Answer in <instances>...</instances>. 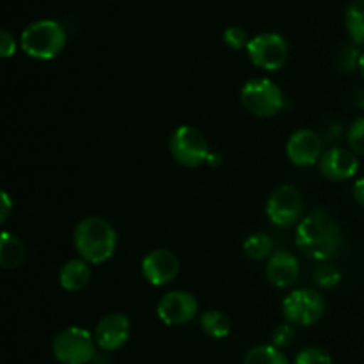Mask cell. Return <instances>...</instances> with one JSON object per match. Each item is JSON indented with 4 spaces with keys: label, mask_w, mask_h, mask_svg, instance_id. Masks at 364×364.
<instances>
[{
    "label": "cell",
    "mask_w": 364,
    "mask_h": 364,
    "mask_svg": "<svg viewBox=\"0 0 364 364\" xmlns=\"http://www.w3.org/2000/svg\"><path fill=\"white\" fill-rule=\"evenodd\" d=\"M297 247L308 258L327 262L333 258L341 245V231L334 217L327 212H315L299 223Z\"/></svg>",
    "instance_id": "obj_1"
},
{
    "label": "cell",
    "mask_w": 364,
    "mask_h": 364,
    "mask_svg": "<svg viewBox=\"0 0 364 364\" xmlns=\"http://www.w3.org/2000/svg\"><path fill=\"white\" fill-rule=\"evenodd\" d=\"M73 242L82 259L100 265L109 262L116 252L117 233L109 220L102 217H87L75 228Z\"/></svg>",
    "instance_id": "obj_2"
},
{
    "label": "cell",
    "mask_w": 364,
    "mask_h": 364,
    "mask_svg": "<svg viewBox=\"0 0 364 364\" xmlns=\"http://www.w3.org/2000/svg\"><path fill=\"white\" fill-rule=\"evenodd\" d=\"M66 45V32L59 21L39 20L21 32V50L32 59L50 60Z\"/></svg>",
    "instance_id": "obj_3"
},
{
    "label": "cell",
    "mask_w": 364,
    "mask_h": 364,
    "mask_svg": "<svg viewBox=\"0 0 364 364\" xmlns=\"http://www.w3.org/2000/svg\"><path fill=\"white\" fill-rule=\"evenodd\" d=\"M242 105L256 117H274L284 107V95L270 78H252L240 91Z\"/></svg>",
    "instance_id": "obj_4"
},
{
    "label": "cell",
    "mask_w": 364,
    "mask_h": 364,
    "mask_svg": "<svg viewBox=\"0 0 364 364\" xmlns=\"http://www.w3.org/2000/svg\"><path fill=\"white\" fill-rule=\"evenodd\" d=\"M96 340L82 327L60 331L52 343L53 358L63 364H89L96 358Z\"/></svg>",
    "instance_id": "obj_5"
},
{
    "label": "cell",
    "mask_w": 364,
    "mask_h": 364,
    "mask_svg": "<svg viewBox=\"0 0 364 364\" xmlns=\"http://www.w3.org/2000/svg\"><path fill=\"white\" fill-rule=\"evenodd\" d=\"M169 149L178 164H181L183 167H191V169L206 164L212 155L205 135L188 124L178 127L173 132L169 139Z\"/></svg>",
    "instance_id": "obj_6"
},
{
    "label": "cell",
    "mask_w": 364,
    "mask_h": 364,
    "mask_svg": "<svg viewBox=\"0 0 364 364\" xmlns=\"http://www.w3.org/2000/svg\"><path fill=\"white\" fill-rule=\"evenodd\" d=\"M323 311H326L323 297L318 291L309 288L291 291L283 302V315L291 326H313L322 318Z\"/></svg>",
    "instance_id": "obj_7"
},
{
    "label": "cell",
    "mask_w": 364,
    "mask_h": 364,
    "mask_svg": "<svg viewBox=\"0 0 364 364\" xmlns=\"http://www.w3.org/2000/svg\"><path fill=\"white\" fill-rule=\"evenodd\" d=\"M304 203L302 196L294 185H281L267 201V217L277 228H290L301 219Z\"/></svg>",
    "instance_id": "obj_8"
},
{
    "label": "cell",
    "mask_w": 364,
    "mask_h": 364,
    "mask_svg": "<svg viewBox=\"0 0 364 364\" xmlns=\"http://www.w3.org/2000/svg\"><path fill=\"white\" fill-rule=\"evenodd\" d=\"M247 53L255 66L267 71H277L287 64L288 45L283 36L265 32L249 41Z\"/></svg>",
    "instance_id": "obj_9"
},
{
    "label": "cell",
    "mask_w": 364,
    "mask_h": 364,
    "mask_svg": "<svg viewBox=\"0 0 364 364\" xmlns=\"http://www.w3.org/2000/svg\"><path fill=\"white\" fill-rule=\"evenodd\" d=\"M199 311L198 301L191 291L174 290L164 295L156 304V315L166 326H185Z\"/></svg>",
    "instance_id": "obj_10"
},
{
    "label": "cell",
    "mask_w": 364,
    "mask_h": 364,
    "mask_svg": "<svg viewBox=\"0 0 364 364\" xmlns=\"http://www.w3.org/2000/svg\"><path fill=\"white\" fill-rule=\"evenodd\" d=\"M141 270L144 279L153 287H164V284L174 281L180 270V262L176 255L167 249H155L142 259Z\"/></svg>",
    "instance_id": "obj_11"
},
{
    "label": "cell",
    "mask_w": 364,
    "mask_h": 364,
    "mask_svg": "<svg viewBox=\"0 0 364 364\" xmlns=\"http://www.w3.org/2000/svg\"><path fill=\"white\" fill-rule=\"evenodd\" d=\"M287 155L291 164L299 167H309L322 159V139L316 132L302 128L294 132L287 142Z\"/></svg>",
    "instance_id": "obj_12"
},
{
    "label": "cell",
    "mask_w": 364,
    "mask_h": 364,
    "mask_svg": "<svg viewBox=\"0 0 364 364\" xmlns=\"http://www.w3.org/2000/svg\"><path fill=\"white\" fill-rule=\"evenodd\" d=\"M130 320L123 313H109L98 322L95 340L102 350L112 352L123 347L130 338Z\"/></svg>",
    "instance_id": "obj_13"
},
{
    "label": "cell",
    "mask_w": 364,
    "mask_h": 364,
    "mask_svg": "<svg viewBox=\"0 0 364 364\" xmlns=\"http://www.w3.org/2000/svg\"><path fill=\"white\" fill-rule=\"evenodd\" d=\"M359 160L354 151L343 148H331L320 159V173L331 181H345L355 176Z\"/></svg>",
    "instance_id": "obj_14"
},
{
    "label": "cell",
    "mask_w": 364,
    "mask_h": 364,
    "mask_svg": "<svg viewBox=\"0 0 364 364\" xmlns=\"http://www.w3.org/2000/svg\"><path fill=\"white\" fill-rule=\"evenodd\" d=\"M299 259L288 251H277L267 262L265 276L276 288H288L299 279Z\"/></svg>",
    "instance_id": "obj_15"
},
{
    "label": "cell",
    "mask_w": 364,
    "mask_h": 364,
    "mask_svg": "<svg viewBox=\"0 0 364 364\" xmlns=\"http://www.w3.org/2000/svg\"><path fill=\"white\" fill-rule=\"evenodd\" d=\"M91 281V269L85 259H70L59 272V283L66 291H80Z\"/></svg>",
    "instance_id": "obj_16"
},
{
    "label": "cell",
    "mask_w": 364,
    "mask_h": 364,
    "mask_svg": "<svg viewBox=\"0 0 364 364\" xmlns=\"http://www.w3.org/2000/svg\"><path fill=\"white\" fill-rule=\"evenodd\" d=\"M25 262V245L14 235L4 231L0 237V265L6 270H14Z\"/></svg>",
    "instance_id": "obj_17"
},
{
    "label": "cell",
    "mask_w": 364,
    "mask_h": 364,
    "mask_svg": "<svg viewBox=\"0 0 364 364\" xmlns=\"http://www.w3.org/2000/svg\"><path fill=\"white\" fill-rule=\"evenodd\" d=\"M199 326H201L203 333L213 340H223V338L230 336L231 333V320L228 315L217 309H210L199 316Z\"/></svg>",
    "instance_id": "obj_18"
},
{
    "label": "cell",
    "mask_w": 364,
    "mask_h": 364,
    "mask_svg": "<svg viewBox=\"0 0 364 364\" xmlns=\"http://www.w3.org/2000/svg\"><path fill=\"white\" fill-rule=\"evenodd\" d=\"M345 21L352 41L364 46V0H355L348 6Z\"/></svg>",
    "instance_id": "obj_19"
},
{
    "label": "cell",
    "mask_w": 364,
    "mask_h": 364,
    "mask_svg": "<svg viewBox=\"0 0 364 364\" xmlns=\"http://www.w3.org/2000/svg\"><path fill=\"white\" fill-rule=\"evenodd\" d=\"M274 244L270 240L269 235L265 233H252L244 242V252L247 258L255 259V262H262V259H269L274 255Z\"/></svg>",
    "instance_id": "obj_20"
},
{
    "label": "cell",
    "mask_w": 364,
    "mask_h": 364,
    "mask_svg": "<svg viewBox=\"0 0 364 364\" xmlns=\"http://www.w3.org/2000/svg\"><path fill=\"white\" fill-rule=\"evenodd\" d=\"M244 364H288V359L274 345H258L245 354Z\"/></svg>",
    "instance_id": "obj_21"
},
{
    "label": "cell",
    "mask_w": 364,
    "mask_h": 364,
    "mask_svg": "<svg viewBox=\"0 0 364 364\" xmlns=\"http://www.w3.org/2000/svg\"><path fill=\"white\" fill-rule=\"evenodd\" d=\"M347 141L350 151H354L355 155H364V117H359L352 123V127L348 128Z\"/></svg>",
    "instance_id": "obj_22"
},
{
    "label": "cell",
    "mask_w": 364,
    "mask_h": 364,
    "mask_svg": "<svg viewBox=\"0 0 364 364\" xmlns=\"http://www.w3.org/2000/svg\"><path fill=\"white\" fill-rule=\"evenodd\" d=\"M295 364H333V359L326 350L316 347L304 348L295 358Z\"/></svg>",
    "instance_id": "obj_23"
},
{
    "label": "cell",
    "mask_w": 364,
    "mask_h": 364,
    "mask_svg": "<svg viewBox=\"0 0 364 364\" xmlns=\"http://www.w3.org/2000/svg\"><path fill=\"white\" fill-rule=\"evenodd\" d=\"M315 281L322 288H334L341 281V274L336 267L322 265L315 270Z\"/></svg>",
    "instance_id": "obj_24"
},
{
    "label": "cell",
    "mask_w": 364,
    "mask_h": 364,
    "mask_svg": "<svg viewBox=\"0 0 364 364\" xmlns=\"http://www.w3.org/2000/svg\"><path fill=\"white\" fill-rule=\"evenodd\" d=\"M272 345L276 348H287L290 347L291 343L295 341V329L294 326H291L290 322L287 323H281V326H277L276 329L272 331Z\"/></svg>",
    "instance_id": "obj_25"
},
{
    "label": "cell",
    "mask_w": 364,
    "mask_h": 364,
    "mask_svg": "<svg viewBox=\"0 0 364 364\" xmlns=\"http://www.w3.org/2000/svg\"><path fill=\"white\" fill-rule=\"evenodd\" d=\"M249 41H251V39H247V34H245L244 28L240 27H230L224 32V43L233 50H240L244 48V46L247 48Z\"/></svg>",
    "instance_id": "obj_26"
},
{
    "label": "cell",
    "mask_w": 364,
    "mask_h": 364,
    "mask_svg": "<svg viewBox=\"0 0 364 364\" xmlns=\"http://www.w3.org/2000/svg\"><path fill=\"white\" fill-rule=\"evenodd\" d=\"M359 52L354 46H345L340 53V68L343 71H352L355 66H359Z\"/></svg>",
    "instance_id": "obj_27"
},
{
    "label": "cell",
    "mask_w": 364,
    "mask_h": 364,
    "mask_svg": "<svg viewBox=\"0 0 364 364\" xmlns=\"http://www.w3.org/2000/svg\"><path fill=\"white\" fill-rule=\"evenodd\" d=\"M14 52H16V41H14L13 34L4 28L0 32V53H2V57H11L14 55Z\"/></svg>",
    "instance_id": "obj_28"
},
{
    "label": "cell",
    "mask_w": 364,
    "mask_h": 364,
    "mask_svg": "<svg viewBox=\"0 0 364 364\" xmlns=\"http://www.w3.org/2000/svg\"><path fill=\"white\" fill-rule=\"evenodd\" d=\"M352 194H354L355 201H358L359 205L364 206V178L355 181L354 188H352Z\"/></svg>",
    "instance_id": "obj_29"
},
{
    "label": "cell",
    "mask_w": 364,
    "mask_h": 364,
    "mask_svg": "<svg viewBox=\"0 0 364 364\" xmlns=\"http://www.w3.org/2000/svg\"><path fill=\"white\" fill-rule=\"evenodd\" d=\"M2 203H4V208H2V215H0V220H2V223H6L7 215H9V212H11V206H13V203H11V198L7 192H4L2 194Z\"/></svg>",
    "instance_id": "obj_30"
},
{
    "label": "cell",
    "mask_w": 364,
    "mask_h": 364,
    "mask_svg": "<svg viewBox=\"0 0 364 364\" xmlns=\"http://www.w3.org/2000/svg\"><path fill=\"white\" fill-rule=\"evenodd\" d=\"M359 73H361V77L364 78V53H361V57H359Z\"/></svg>",
    "instance_id": "obj_31"
}]
</instances>
